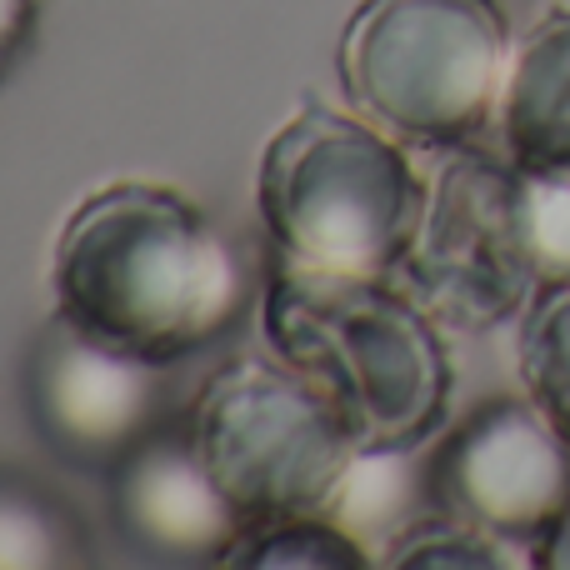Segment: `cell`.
<instances>
[{
    "label": "cell",
    "instance_id": "6da1fadb",
    "mask_svg": "<svg viewBox=\"0 0 570 570\" xmlns=\"http://www.w3.org/2000/svg\"><path fill=\"white\" fill-rule=\"evenodd\" d=\"M50 295L60 321L100 345L176 365L236 331L256 301V271L176 186L110 180L60 226Z\"/></svg>",
    "mask_w": 570,
    "mask_h": 570
},
{
    "label": "cell",
    "instance_id": "7a4b0ae2",
    "mask_svg": "<svg viewBox=\"0 0 570 570\" xmlns=\"http://www.w3.org/2000/svg\"><path fill=\"white\" fill-rule=\"evenodd\" d=\"M261 331L271 355L331 395L361 455H411L445 425L455 371L441 321L391 276L305 271L271 256Z\"/></svg>",
    "mask_w": 570,
    "mask_h": 570
},
{
    "label": "cell",
    "instance_id": "3957f363",
    "mask_svg": "<svg viewBox=\"0 0 570 570\" xmlns=\"http://www.w3.org/2000/svg\"><path fill=\"white\" fill-rule=\"evenodd\" d=\"M425 196L391 130L321 100L285 120L256 166L271 256L305 271L395 276L421 230Z\"/></svg>",
    "mask_w": 570,
    "mask_h": 570
},
{
    "label": "cell",
    "instance_id": "277c9868",
    "mask_svg": "<svg viewBox=\"0 0 570 570\" xmlns=\"http://www.w3.org/2000/svg\"><path fill=\"white\" fill-rule=\"evenodd\" d=\"M511 56L501 0H361L335 40L351 110L421 150L475 146L501 120Z\"/></svg>",
    "mask_w": 570,
    "mask_h": 570
},
{
    "label": "cell",
    "instance_id": "5b68a950",
    "mask_svg": "<svg viewBox=\"0 0 570 570\" xmlns=\"http://www.w3.org/2000/svg\"><path fill=\"white\" fill-rule=\"evenodd\" d=\"M186 431L246 525L331 511L361 455L335 401L281 355H236L210 371Z\"/></svg>",
    "mask_w": 570,
    "mask_h": 570
},
{
    "label": "cell",
    "instance_id": "8992f818",
    "mask_svg": "<svg viewBox=\"0 0 570 570\" xmlns=\"http://www.w3.org/2000/svg\"><path fill=\"white\" fill-rule=\"evenodd\" d=\"M401 285L451 331H491L535 295L521 220V170L475 146L445 150L425 216L401 261Z\"/></svg>",
    "mask_w": 570,
    "mask_h": 570
},
{
    "label": "cell",
    "instance_id": "52a82bcc",
    "mask_svg": "<svg viewBox=\"0 0 570 570\" xmlns=\"http://www.w3.org/2000/svg\"><path fill=\"white\" fill-rule=\"evenodd\" d=\"M425 501L485 535L531 551L570 505V445L531 395L481 401L441 435L425 465Z\"/></svg>",
    "mask_w": 570,
    "mask_h": 570
},
{
    "label": "cell",
    "instance_id": "ba28073f",
    "mask_svg": "<svg viewBox=\"0 0 570 570\" xmlns=\"http://www.w3.org/2000/svg\"><path fill=\"white\" fill-rule=\"evenodd\" d=\"M166 365L100 345L50 315L26 355V415L46 451L70 471L110 475L146 435L166 425Z\"/></svg>",
    "mask_w": 570,
    "mask_h": 570
},
{
    "label": "cell",
    "instance_id": "9c48e42d",
    "mask_svg": "<svg viewBox=\"0 0 570 570\" xmlns=\"http://www.w3.org/2000/svg\"><path fill=\"white\" fill-rule=\"evenodd\" d=\"M110 481V525L116 535L156 566H226L246 521L230 495L200 461L186 421L160 425L136 445Z\"/></svg>",
    "mask_w": 570,
    "mask_h": 570
},
{
    "label": "cell",
    "instance_id": "30bf717a",
    "mask_svg": "<svg viewBox=\"0 0 570 570\" xmlns=\"http://www.w3.org/2000/svg\"><path fill=\"white\" fill-rule=\"evenodd\" d=\"M501 146L521 170H570V0L546 10L515 46Z\"/></svg>",
    "mask_w": 570,
    "mask_h": 570
},
{
    "label": "cell",
    "instance_id": "8fae6325",
    "mask_svg": "<svg viewBox=\"0 0 570 570\" xmlns=\"http://www.w3.org/2000/svg\"><path fill=\"white\" fill-rule=\"evenodd\" d=\"M90 566V535L70 501L40 475L0 465V570Z\"/></svg>",
    "mask_w": 570,
    "mask_h": 570
},
{
    "label": "cell",
    "instance_id": "7c38bea8",
    "mask_svg": "<svg viewBox=\"0 0 570 570\" xmlns=\"http://www.w3.org/2000/svg\"><path fill=\"white\" fill-rule=\"evenodd\" d=\"M226 566L236 570H365L375 566L365 541L345 531L335 515H281V521L246 525L230 546Z\"/></svg>",
    "mask_w": 570,
    "mask_h": 570
},
{
    "label": "cell",
    "instance_id": "4fadbf2b",
    "mask_svg": "<svg viewBox=\"0 0 570 570\" xmlns=\"http://www.w3.org/2000/svg\"><path fill=\"white\" fill-rule=\"evenodd\" d=\"M515 371H521L531 405L570 445V285L535 291L531 305L521 311Z\"/></svg>",
    "mask_w": 570,
    "mask_h": 570
},
{
    "label": "cell",
    "instance_id": "5bb4252c",
    "mask_svg": "<svg viewBox=\"0 0 570 570\" xmlns=\"http://www.w3.org/2000/svg\"><path fill=\"white\" fill-rule=\"evenodd\" d=\"M385 551L375 556V566H391V570H505L515 566L505 541L485 535L481 525L461 521L451 511H425L411 515L405 525H395L385 535Z\"/></svg>",
    "mask_w": 570,
    "mask_h": 570
},
{
    "label": "cell",
    "instance_id": "9a60e30c",
    "mask_svg": "<svg viewBox=\"0 0 570 570\" xmlns=\"http://www.w3.org/2000/svg\"><path fill=\"white\" fill-rule=\"evenodd\" d=\"M521 220L535 291L570 285V170H521Z\"/></svg>",
    "mask_w": 570,
    "mask_h": 570
},
{
    "label": "cell",
    "instance_id": "2e32d148",
    "mask_svg": "<svg viewBox=\"0 0 570 570\" xmlns=\"http://www.w3.org/2000/svg\"><path fill=\"white\" fill-rule=\"evenodd\" d=\"M36 16H40V0H0V80H6V70L26 50Z\"/></svg>",
    "mask_w": 570,
    "mask_h": 570
},
{
    "label": "cell",
    "instance_id": "e0dca14e",
    "mask_svg": "<svg viewBox=\"0 0 570 570\" xmlns=\"http://www.w3.org/2000/svg\"><path fill=\"white\" fill-rule=\"evenodd\" d=\"M531 566H541V570H570V505L561 511V521L546 531V541L531 551Z\"/></svg>",
    "mask_w": 570,
    "mask_h": 570
}]
</instances>
